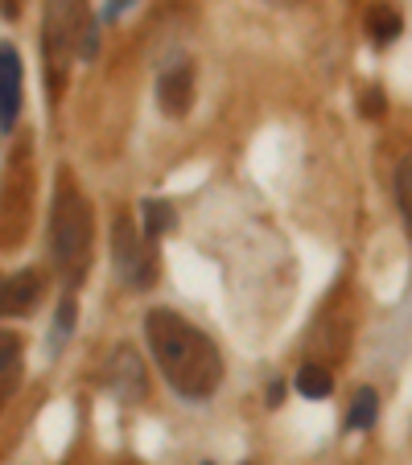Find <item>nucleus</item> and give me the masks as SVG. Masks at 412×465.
Masks as SVG:
<instances>
[{
    "label": "nucleus",
    "instance_id": "f257e3e1",
    "mask_svg": "<svg viewBox=\"0 0 412 465\" xmlns=\"http://www.w3.org/2000/svg\"><path fill=\"white\" fill-rule=\"evenodd\" d=\"M145 334L153 346L161 375L174 391L186 399H206L223 379V359H219L215 342L206 338L198 326L177 317L174 309H153L145 317Z\"/></svg>",
    "mask_w": 412,
    "mask_h": 465
},
{
    "label": "nucleus",
    "instance_id": "f03ea898",
    "mask_svg": "<svg viewBox=\"0 0 412 465\" xmlns=\"http://www.w3.org/2000/svg\"><path fill=\"white\" fill-rule=\"evenodd\" d=\"M49 255H54V268L70 289L83 284L91 264V206L67 177L58 182L54 214H49Z\"/></svg>",
    "mask_w": 412,
    "mask_h": 465
},
{
    "label": "nucleus",
    "instance_id": "7ed1b4c3",
    "mask_svg": "<svg viewBox=\"0 0 412 465\" xmlns=\"http://www.w3.org/2000/svg\"><path fill=\"white\" fill-rule=\"evenodd\" d=\"M87 0H46V21H41V49L49 67V95L62 91L70 54L79 49L83 30H87Z\"/></svg>",
    "mask_w": 412,
    "mask_h": 465
},
{
    "label": "nucleus",
    "instance_id": "20e7f679",
    "mask_svg": "<svg viewBox=\"0 0 412 465\" xmlns=\"http://www.w3.org/2000/svg\"><path fill=\"white\" fill-rule=\"evenodd\" d=\"M112 260H116L120 281H124L128 289H153V281H157L153 239H148L145 227L132 223L128 214H116V223H112Z\"/></svg>",
    "mask_w": 412,
    "mask_h": 465
},
{
    "label": "nucleus",
    "instance_id": "39448f33",
    "mask_svg": "<svg viewBox=\"0 0 412 465\" xmlns=\"http://www.w3.org/2000/svg\"><path fill=\"white\" fill-rule=\"evenodd\" d=\"M21 116V54L0 41V132H9Z\"/></svg>",
    "mask_w": 412,
    "mask_h": 465
},
{
    "label": "nucleus",
    "instance_id": "423d86ee",
    "mask_svg": "<svg viewBox=\"0 0 412 465\" xmlns=\"http://www.w3.org/2000/svg\"><path fill=\"white\" fill-rule=\"evenodd\" d=\"M108 388L116 391L120 399H145V367H140L137 350L132 346H116L108 362Z\"/></svg>",
    "mask_w": 412,
    "mask_h": 465
},
{
    "label": "nucleus",
    "instance_id": "0eeeda50",
    "mask_svg": "<svg viewBox=\"0 0 412 465\" xmlns=\"http://www.w3.org/2000/svg\"><path fill=\"white\" fill-rule=\"evenodd\" d=\"M190 99H194V70L186 62L161 70L157 78V103L166 116H186L190 112Z\"/></svg>",
    "mask_w": 412,
    "mask_h": 465
},
{
    "label": "nucleus",
    "instance_id": "6e6552de",
    "mask_svg": "<svg viewBox=\"0 0 412 465\" xmlns=\"http://www.w3.org/2000/svg\"><path fill=\"white\" fill-rule=\"evenodd\" d=\"M41 297V272H17L0 281V317H21L30 313Z\"/></svg>",
    "mask_w": 412,
    "mask_h": 465
},
{
    "label": "nucleus",
    "instance_id": "1a4fd4ad",
    "mask_svg": "<svg viewBox=\"0 0 412 465\" xmlns=\"http://www.w3.org/2000/svg\"><path fill=\"white\" fill-rule=\"evenodd\" d=\"M21 379V338L9 330H0V407L9 399V391Z\"/></svg>",
    "mask_w": 412,
    "mask_h": 465
},
{
    "label": "nucleus",
    "instance_id": "9d476101",
    "mask_svg": "<svg viewBox=\"0 0 412 465\" xmlns=\"http://www.w3.org/2000/svg\"><path fill=\"white\" fill-rule=\"evenodd\" d=\"M140 214H145V235L148 239H161V235L166 231H174L177 227V210L169 202H161V198H145V202H140Z\"/></svg>",
    "mask_w": 412,
    "mask_h": 465
},
{
    "label": "nucleus",
    "instance_id": "9b49d317",
    "mask_svg": "<svg viewBox=\"0 0 412 465\" xmlns=\"http://www.w3.org/2000/svg\"><path fill=\"white\" fill-rule=\"evenodd\" d=\"M297 391H301L305 399H326V396L334 391V375H330V367L305 362V367L297 371Z\"/></svg>",
    "mask_w": 412,
    "mask_h": 465
},
{
    "label": "nucleus",
    "instance_id": "f8f14e48",
    "mask_svg": "<svg viewBox=\"0 0 412 465\" xmlns=\"http://www.w3.org/2000/svg\"><path fill=\"white\" fill-rule=\"evenodd\" d=\"M367 25H372V38L380 41V46L396 41V38H400V30H404V21H400V13H396V4H375V9L367 13Z\"/></svg>",
    "mask_w": 412,
    "mask_h": 465
},
{
    "label": "nucleus",
    "instance_id": "ddd939ff",
    "mask_svg": "<svg viewBox=\"0 0 412 465\" xmlns=\"http://www.w3.org/2000/svg\"><path fill=\"white\" fill-rule=\"evenodd\" d=\"M375 412H380V399H375V391L372 388H363V391H354V399H351V412H346V428H372L375 425Z\"/></svg>",
    "mask_w": 412,
    "mask_h": 465
},
{
    "label": "nucleus",
    "instance_id": "4468645a",
    "mask_svg": "<svg viewBox=\"0 0 412 465\" xmlns=\"http://www.w3.org/2000/svg\"><path fill=\"white\" fill-rule=\"evenodd\" d=\"M396 202H400L404 227H408V235H412V153H404L400 165H396Z\"/></svg>",
    "mask_w": 412,
    "mask_h": 465
},
{
    "label": "nucleus",
    "instance_id": "2eb2a0df",
    "mask_svg": "<svg viewBox=\"0 0 412 465\" xmlns=\"http://www.w3.org/2000/svg\"><path fill=\"white\" fill-rule=\"evenodd\" d=\"M70 330H75V300H62L58 305V321H54V342H49V350H54V354H58L62 350V342L70 338Z\"/></svg>",
    "mask_w": 412,
    "mask_h": 465
},
{
    "label": "nucleus",
    "instance_id": "dca6fc26",
    "mask_svg": "<svg viewBox=\"0 0 412 465\" xmlns=\"http://www.w3.org/2000/svg\"><path fill=\"white\" fill-rule=\"evenodd\" d=\"M99 54V17L87 21V30H83V41H79V58H95Z\"/></svg>",
    "mask_w": 412,
    "mask_h": 465
},
{
    "label": "nucleus",
    "instance_id": "f3484780",
    "mask_svg": "<svg viewBox=\"0 0 412 465\" xmlns=\"http://www.w3.org/2000/svg\"><path fill=\"white\" fill-rule=\"evenodd\" d=\"M359 112H363V116H372V120H380L383 116V91H367L363 95V103H359Z\"/></svg>",
    "mask_w": 412,
    "mask_h": 465
},
{
    "label": "nucleus",
    "instance_id": "a211bd4d",
    "mask_svg": "<svg viewBox=\"0 0 412 465\" xmlns=\"http://www.w3.org/2000/svg\"><path fill=\"white\" fill-rule=\"evenodd\" d=\"M128 9V0H112V4H108V13H103V17H120V13H124Z\"/></svg>",
    "mask_w": 412,
    "mask_h": 465
},
{
    "label": "nucleus",
    "instance_id": "6ab92c4d",
    "mask_svg": "<svg viewBox=\"0 0 412 465\" xmlns=\"http://www.w3.org/2000/svg\"><path fill=\"white\" fill-rule=\"evenodd\" d=\"M0 9H4V17H17V4H13V0H0Z\"/></svg>",
    "mask_w": 412,
    "mask_h": 465
}]
</instances>
